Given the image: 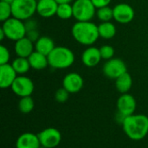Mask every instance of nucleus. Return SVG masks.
<instances>
[{
  "instance_id": "obj_1",
  "label": "nucleus",
  "mask_w": 148,
  "mask_h": 148,
  "mask_svg": "<svg viewBox=\"0 0 148 148\" xmlns=\"http://www.w3.org/2000/svg\"><path fill=\"white\" fill-rule=\"evenodd\" d=\"M125 134L132 140H141L148 134V117L145 114H132L122 123Z\"/></svg>"
},
{
  "instance_id": "obj_2",
  "label": "nucleus",
  "mask_w": 148,
  "mask_h": 148,
  "mask_svg": "<svg viewBox=\"0 0 148 148\" xmlns=\"http://www.w3.org/2000/svg\"><path fill=\"white\" fill-rule=\"evenodd\" d=\"M71 33L74 39L78 43L88 47L95 44L100 37L98 26L91 21H76V23L72 26Z\"/></svg>"
},
{
  "instance_id": "obj_3",
  "label": "nucleus",
  "mask_w": 148,
  "mask_h": 148,
  "mask_svg": "<svg viewBox=\"0 0 148 148\" xmlns=\"http://www.w3.org/2000/svg\"><path fill=\"white\" fill-rule=\"evenodd\" d=\"M49 66L54 69H64L71 67L75 62L74 52L64 46H56L48 56Z\"/></svg>"
},
{
  "instance_id": "obj_4",
  "label": "nucleus",
  "mask_w": 148,
  "mask_h": 148,
  "mask_svg": "<svg viewBox=\"0 0 148 148\" xmlns=\"http://www.w3.org/2000/svg\"><path fill=\"white\" fill-rule=\"evenodd\" d=\"M1 29L3 30L6 38L13 42L23 38L27 33L24 22L13 16L3 22Z\"/></svg>"
},
{
  "instance_id": "obj_5",
  "label": "nucleus",
  "mask_w": 148,
  "mask_h": 148,
  "mask_svg": "<svg viewBox=\"0 0 148 148\" xmlns=\"http://www.w3.org/2000/svg\"><path fill=\"white\" fill-rule=\"evenodd\" d=\"M36 0H14L11 3L12 16L24 22L36 13Z\"/></svg>"
},
{
  "instance_id": "obj_6",
  "label": "nucleus",
  "mask_w": 148,
  "mask_h": 148,
  "mask_svg": "<svg viewBox=\"0 0 148 148\" xmlns=\"http://www.w3.org/2000/svg\"><path fill=\"white\" fill-rule=\"evenodd\" d=\"M74 18L77 22L91 21L96 16L97 9L91 0H75L72 3Z\"/></svg>"
},
{
  "instance_id": "obj_7",
  "label": "nucleus",
  "mask_w": 148,
  "mask_h": 148,
  "mask_svg": "<svg viewBox=\"0 0 148 148\" xmlns=\"http://www.w3.org/2000/svg\"><path fill=\"white\" fill-rule=\"evenodd\" d=\"M103 74L109 79L116 80L124 73L127 72L125 62L120 58H112L108 60L102 68Z\"/></svg>"
},
{
  "instance_id": "obj_8",
  "label": "nucleus",
  "mask_w": 148,
  "mask_h": 148,
  "mask_svg": "<svg viewBox=\"0 0 148 148\" xmlns=\"http://www.w3.org/2000/svg\"><path fill=\"white\" fill-rule=\"evenodd\" d=\"M10 88L16 95L22 98L31 96L34 92L35 86L33 81L29 77L25 75H18Z\"/></svg>"
},
{
  "instance_id": "obj_9",
  "label": "nucleus",
  "mask_w": 148,
  "mask_h": 148,
  "mask_svg": "<svg viewBox=\"0 0 148 148\" xmlns=\"http://www.w3.org/2000/svg\"><path fill=\"white\" fill-rule=\"evenodd\" d=\"M41 146L46 148L56 147L62 141L61 132L55 127H48L37 134Z\"/></svg>"
},
{
  "instance_id": "obj_10",
  "label": "nucleus",
  "mask_w": 148,
  "mask_h": 148,
  "mask_svg": "<svg viewBox=\"0 0 148 148\" xmlns=\"http://www.w3.org/2000/svg\"><path fill=\"white\" fill-rule=\"evenodd\" d=\"M114 19L121 24H127L131 23L135 16L134 8L126 3H121L116 4L113 8Z\"/></svg>"
},
{
  "instance_id": "obj_11",
  "label": "nucleus",
  "mask_w": 148,
  "mask_h": 148,
  "mask_svg": "<svg viewBox=\"0 0 148 148\" xmlns=\"http://www.w3.org/2000/svg\"><path fill=\"white\" fill-rule=\"evenodd\" d=\"M136 105V100L132 95L128 93L121 94L116 102L117 112L125 117L130 116L134 114Z\"/></svg>"
},
{
  "instance_id": "obj_12",
  "label": "nucleus",
  "mask_w": 148,
  "mask_h": 148,
  "mask_svg": "<svg viewBox=\"0 0 148 148\" xmlns=\"http://www.w3.org/2000/svg\"><path fill=\"white\" fill-rule=\"evenodd\" d=\"M84 85L83 78L81 75L75 72L67 74L62 80V87L70 94H76L80 92Z\"/></svg>"
},
{
  "instance_id": "obj_13",
  "label": "nucleus",
  "mask_w": 148,
  "mask_h": 148,
  "mask_svg": "<svg viewBox=\"0 0 148 148\" xmlns=\"http://www.w3.org/2000/svg\"><path fill=\"white\" fill-rule=\"evenodd\" d=\"M18 76L17 73L10 63L0 65V87L3 89L9 88Z\"/></svg>"
},
{
  "instance_id": "obj_14",
  "label": "nucleus",
  "mask_w": 148,
  "mask_h": 148,
  "mask_svg": "<svg viewBox=\"0 0 148 148\" xmlns=\"http://www.w3.org/2000/svg\"><path fill=\"white\" fill-rule=\"evenodd\" d=\"M81 59L82 62L88 68H94L97 66L102 59L100 53V49L94 46H88L82 52Z\"/></svg>"
},
{
  "instance_id": "obj_15",
  "label": "nucleus",
  "mask_w": 148,
  "mask_h": 148,
  "mask_svg": "<svg viewBox=\"0 0 148 148\" xmlns=\"http://www.w3.org/2000/svg\"><path fill=\"white\" fill-rule=\"evenodd\" d=\"M58 3L56 0H38L36 13L44 18H49L56 15Z\"/></svg>"
},
{
  "instance_id": "obj_16",
  "label": "nucleus",
  "mask_w": 148,
  "mask_h": 148,
  "mask_svg": "<svg viewBox=\"0 0 148 148\" xmlns=\"http://www.w3.org/2000/svg\"><path fill=\"white\" fill-rule=\"evenodd\" d=\"M14 49L16 56L28 58L35 51V43L24 36L23 38L15 42Z\"/></svg>"
},
{
  "instance_id": "obj_17",
  "label": "nucleus",
  "mask_w": 148,
  "mask_h": 148,
  "mask_svg": "<svg viewBox=\"0 0 148 148\" xmlns=\"http://www.w3.org/2000/svg\"><path fill=\"white\" fill-rule=\"evenodd\" d=\"M41 143L37 134L33 133H23L17 138L16 148H40Z\"/></svg>"
},
{
  "instance_id": "obj_18",
  "label": "nucleus",
  "mask_w": 148,
  "mask_h": 148,
  "mask_svg": "<svg viewBox=\"0 0 148 148\" xmlns=\"http://www.w3.org/2000/svg\"><path fill=\"white\" fill-rule=\"evenodd\" d=\"M29 62L31 69L36 70H42L49 66L48 56L35 50L29 57Z\"/></svg>"
},
{
  "instance_id": "obj_19",
  "label": "nucleus",
  "mask_w": 148,
  "mask_h": 148,
  "mask_svg": "<svg viewBox=\"0 0 148 148\" xmlns=\"http://www.w3.org/2000/svg\"><path fill=\"white\" fill-rule=\"evenodd\" d=\"M56 48L55 42L52 38L49 36H40V38L35 42V50L45 55L49 56L51 51Z\"/></svg>"
},
{
  "instance_id": "obj_20",
  "label": "nucleus",
  "mask_w": 148,
  "mask_h": 148,
  "mask_svg": "<svg viewBox=\"0 0 148 148\" xmlns=\"http://www.w3.org/2000/svg\"><path fill=\"white\" fill-rule=\"evenodd\" d=\"M133 86V79L128 72L124 73L115 80V88L121 94H127Z\"/></svg>"
},
{
  "instance_id": "obj_21",
  "label": "nucleus",
  "mask_w": 148,
  "mask_h": 148,
  "mask_svg": "<svg viewBox=\"0 0 148 148\" xmlns=\"http://www.w3.org/2000/svg\"><path fill=\"white\" fill-rule=\"evenodd\" d=\"M98 31L100 37L108 40L114 37L117 29L112 22H102L98 25Z\"/></svg>"
},
{
  "instance_id": "obj_22",
  "label": "nucleus",
  "mask_w": 148,
  "mask_h": 148,
  "mask_svg": "<svg viewBox=\"0 0 148 148\" xmlns=\"http://www.w3.org/2000/svg\"><path fill=\"white\" fill-rule=\"evenodd\" d=\"M10 64L12 65V67L15 69V71L19 75H24L31 69L29 62V59L28 58H24V57H18V56H16V58L14 59Z\"/></svg>"
},
{
  "instance_id": "obj_23",
  "label": "nucleus",
  "mask_w": 148,
  "mask_h": 148,
  "mask_svg": "<svg viewBox=\"0 0 148 148\" xmlns=\"http://www.w3.org/2000/svg\"><path fill=\"white\" fill-rule=\"evenodd\" d=\"M56 16L62 20H68L74 16L73 5L71 3H61L58 4Z\"/></svg>"
},
{
  "instance_id": "obj_24",
  "label": "nucleus",
  "mask_w": 148,
  "mask_h": 148,
  "mask_svg": "<svg viewBox=\"0 0 148 148\" xmlns=\"http://www.w3.org/2000/svg\"><path fill=\"white\" fill-rule=\"evenodd\" d=\"M34 107H35V102L31 96L22 97L18 101V109L23 114L30 113L33 110Z\"/></svg>"
},
{
  "instance_id": "obj_25",
  "label": "nucleus",
  "mask_w": 148,
  "mask_h": 148,
  "mask_svg": "<svg viewBox=\"0 0 148 148\" xmlns=\"http://www.w3.org/2000/svg\"><path fill=\"white\" fill-rule=\"evenodd\" d=\"M96 16L101 23L102 22H111V20L114 19L113 8H111L108 5V6H105V7L97 9Z\"/></svg>"
},
{
  "instance_id": "obj_26",
  "label": "nucleus",
  "mask_w": 148,
  "mask_h": 148,
  "mask_svg": "<svg viewBox=\"0 0 148 148\" xmlns=\"http://www.w3.org/2000/svg\"><path fill=\"white\" fill-rule=\"evenodd\" d=\"M10 17H12L11 4L5 2H0V21L3 23Z\"/></svg>"
},
{
  "instance_id": "obj_27",
  "label": "nucleus",
  "mask_w": 148,
  "mask_h": 148,
  "mask_svg": "<svg viewBox=\"0 0 148 148\" xmlns=\"http://www.w3.org/2000/svg\"><path fill=\"white\" fill-rule=\"evenodd\" d=\"M99 49H100V53H101V56L102 59L108 61V60H110V59L114 58L115 51H114V49L113 46L106 44V45L101 46Z\"/></svg>"
},
{
  "instance_id": "obj_28",
  "label": "nucleus",
  "mask_w": 148,
  "mask_h": 148,
  "mask_svg": "<svg viewBox=\"0 0 148 148\" xmlns=\"http://www.w3.org/2000/svg\"><path fill=\"white\" fill-rule=\"evenodd\" d=\"M69 95H70V93L69 91H67L62 87V88H61L56 90V92L55 94V99L59 103H65L69 100Z\"/></svg>"
},
{
  "instance_id": "obj_29",
  "label": "nucleus",
  "mask_w": 148,
  "mask_h": 148,
  "mask_svg": "<svg viewBox=\"0 0 148 148\" xmlns=\"http://www.w3.org/2000/svg\"><path fill=\"white\" fill-rule=\"evenodd\" d=\"M10 58V53L7 47L4 45H0V65L9 63Z\"/></svg>"
},
{
  "instance_id": "obj_30",
  "label": "nucleus",
  "mask_w": 148,
  "mask_h": 148,
  "mask_svg": "<svg viewBox=\"0 0 148 148\" xmlns=\"http://www.w3.org/2000/svg\"><path fill=\"white\" fill-rule=\"evenodd\" d=\"M24 25H25V28H26L27 31L33 30V29H37V27H38L37 21L36 19L32 18V17L29 18L26 21H24Z\"/></svg>"
},
{
  "instance_id": "obj_31",
  "label": "nucleus",
  "mask_w": 148,
  "mask_h": 148,
  "mask_svg": "<svg viewBox=\"0 0 148 148\" xmlns=\"http://www.w3.org/2000/svg\"><path fill=\"white\" fill-rule=\"evenodd\" d=\"M26 37L29 38L31 42H33L35 43L40 38V34H39V32H38L37 29H33V30L27 31Z\"/></svg>"
},
{
  "instance_id": "obj_32",
  "label": "nucleus",
  "mask_w": 148,
  "mask_h": 148,
  "mask_svg": "<svg viewBox=\"0 0 148 148\" xmlns=\"http://www.w3.org/2000/svg\"><path fill=\"white\" fill-rule=\"evenodd\" d=\"M91 1L94 3V5L95 6V8L99 9L101 7L108 6L112 0H91Z\"/></svg>"
},
{
  "instance_id": "obj_33",
  "label": "nucleus",
  "mask_w": 148,
  "mask_h": 148,
  "mask_svg": "<svg viewBox=\"0 0 148 148\" xmlns=\"http://www.w3.org/2000/svg\"><path fill=\"white\" fill-rule=\"evenodd\" d=\"M75 0H56V2L58 3V4H61V3H73Z\"/></svg>"
},
{
  "instance_id": "obj_34",
  "label": "nucleus",
  "mask_w": 148,
  "mask_h": 148,
  "mask_svg": "<svg viewBox=\"0 0 148 148\" xmlns=\"http://www.w3.org/2000/svg\"><path fill=\"white\" fill-rule=\"evenodd\" d=\"M4 38H6L5 34H4V32H3V30L2 29H0V40L3 41Z\"/></svg>"
},
{
  "instance_id": "obj_35",
  "label": "nucleus",
  "mask_w": 148,
  "mask_h": 148,
  "mask_svg": "<svg viewBox=\"0 0 148 148\" xmlns=\"http://www.w3.org/2000/svg\"><path fill=\"white\" fill-rule=\"evenodd\" d=\"M0 2H5V3H12L14 2V0H0Z\"/></svg>"
},
{
  "instance_id": "obj_36",
  "label": "nucleus",
  "mask_w": 148,
  "mask_h": 148,
  "mask_svg": "<svg viewBox=\"0 0 148 148\" xmlns=\"http://www.w3.org/2000/svg\"><path fill=\"white\" fill-rule=\"evenodd\" d=\"M40 148H46V147H42V146H41V147H40Z\"/></svg>"
},
{
  "instance_id": "obj_37",
  "label": "nucleus",
  "mask_w": 148,
  "mask_h": 148,
  "mask_svg": "<svg viewBox=\"0 0 148 148\" xmlns=\"http://www.w3.org/2000/svg\"><path fill=\"white\" fill-rule=\"evenodd\" d=\"M36 1H38V0H36Z\"/></svg>"
}]
</instances>
